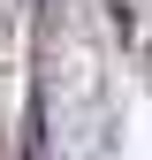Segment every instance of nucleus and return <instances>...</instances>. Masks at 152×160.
Wrapping results in <instances>:
<instances>
[{"label": "nucleus", "instance_id": "f257e3e1", "mask_svg": "<svg viewBox=\"0 0 152 160\" xmlns=\"http://www.w3.org/2000/svg\"><path fill=\"white\" fill-rule=\"evenodd\" d=\"M107 15H114V38H122V46L145 38V0H107Z\"/></svg>", "mask_w": 152, "mask_h": 160}, {"label": "nucleus", "instance_id": "f03ea898", "mask_svg": "<svg viewBox=\"0 0 152 160\" xmlns=\"http://www.w3.org/2000/svg\"><path fill=\"white\" fill-rule=\"evenodd\" d=\"M0 145H8V137H0ZM0 160H8V152H0Z\"/></svg>", "mask_w": 152, "mask_h": 160}]
</instances>
